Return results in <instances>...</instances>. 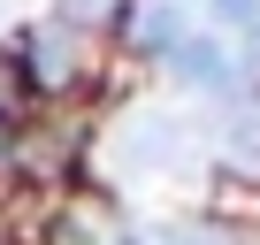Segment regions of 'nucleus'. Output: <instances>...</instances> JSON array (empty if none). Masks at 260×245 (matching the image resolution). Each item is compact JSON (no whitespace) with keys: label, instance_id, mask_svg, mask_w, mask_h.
Wrapping results in <instances>:
<instances>
[{"label":"nucleus","instance_id":"f257e3e1","mask_svg":"<svg viewBox=\"0 0 260 245\" xmlns=\"http://www.w3.org/2000/svg\"><path fill=\"white\" fill-rule=\"evenodd\" d=\"M191 146H199V131L176 107H130L115 122V169L122 176H176V169H191Z\"/></svg>","mask_w":260,"mask_h":245},{"label":"nucleus","instance_id":"f03ea898","mask_svg":"<svg viewBox=\"0 0 260 245\" xmlns=\"http://www.w3.org/2000/svg\"><path fill=\"white\" fill-rule=\"evenodd\" d=\"M207 31V16H199V0H146V8H138V46L146 54H176L184 39H199Z\"/></svg>","mask_w":260,"mask_h":245},{"label":"nucleus","instance_id":"7ed1b4c3","mask_svg":"<svg viewBox=\"0 0 260 245\" xmlns=\"http://www.w3.org/2000/svg\"><path fill=\"white\" fill-rule=\"evenodd\" d=\"M222 154L237 169H260V84L237 92V100H222Z\"/></svg>","mask_w":260,"mask_h":245},{"label":"nucleus","instance_id":"20e7f679","mask_svg":"<svg viewBox=\"0 0 260 245\" xmlns=\"http://www.w3.org/2000/svg\"><path fill=\"white\" fill-rule=\"evenodd\" d=\"M69 69H77V31L39 23V31H31V77H39V84H69Z\"/></svg>","mask_w":260,"mask_h":245},{"label":"nucleus","instance_id":"39448f33","mask_svg":"<svg viewBox=\"0 0 260 245\" xmlns=\"http://www.w3.org/2000/svg\"><path fill=\"white\" fill-rule=\"evenodd\" d=\"M146 245H230L214 222H199V215H169V222H153L146 230Z\"/></svg>","mask_w":260,"mask_h":245},{"label":"nucleus","instance_id":"423d86ee","mask_svg":"<svg viewBox=\"0 0 260 245\" xmlns=\"http://www.w3.org/2000/svg\"><path fill=\"white\" fill-rule=\"evenodd\" d=\"M107 16H115V0H54V8H46V23H61V31H77V39L100 31Z\"/></svg>","mask_w":260,"mask_h":245},{"label":"nucleus","instance_id":"0eeeda50","mask_svg":"<svg viewBox=\"0 0 260 245\" xmlns=\"http://www.w3.org/2000/svg\"><path fill=\"white\" fill-rule=\"evenodd\" d=\"M84 245H122V237H84Z\"/></svg>","mask_w":260,"mask_h":245}]
</instances>
